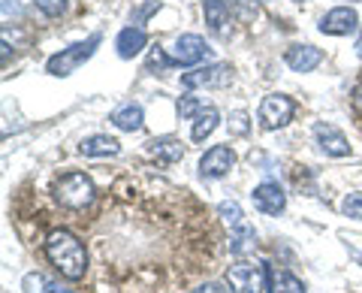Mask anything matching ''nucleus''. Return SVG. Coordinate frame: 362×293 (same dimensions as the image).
I'll return each instance as SVG.
<instances>
[{
	"label": "nucleus",
	"instance_id": "19",
	"mask_svg": "<svg viewBox=\"0 0 362 293\" xmlns=\"http://www.w3.org/2000/svg\"><path fill=\"white\" fill-rule=\"evenodd\" d=\"M269 293H305V285L299 278H293L290 272L272 269L269 272Z\"/></svg>",
	"mask_w": 362,
	"mask_h": 293
},
{
	"label": "nucleus",
	"instance_id": "3",
	"mask_svg": "<svg viewBox=\"0 0 362 293\" xmlns=\"http://www.w3.org/2000/svg\"><path fill=\"white\" fill-rule=\"evenodd\" d=\"M100 33H90V37L85 40V42H76V46H66V49H61L58 54H52L49 58V64H45V70H49L52 76H70V73H76L78 67H82L90 54L97 52V46H100Z\"/></svg>",
	"mask_w": 362,
	"mask_h": 293
},
{
	"label": "nucleus",
	"instance_id": "10",
	"mask_svg": "<svg viewBox=\"0 0 362 293\" xmlns=\"http://www.w3.org/2000/svg\"><path fill=\"white\" fill-rule=\"evenodd\" d=\"M202 13H206V25L211 33H218L223 40L233 33V9L226 0H202Z\"/></svg>",
	"mask_w": 362,
	"mask_h": 293
},
{
	"label": "nucleus",
	"instance_id": "4",
	"mask_svg": "<svg viewBox=\"0 0 362 293\" xmlns=\"http://www.w3.org/2000/svg\"><path fill=\"white\" fill-rule=\"evenodd\" d=\"M266 266L257 260H239L226 269V281H230L233 293H266Z\"/></svg>",
	"mask_w": 362,
	"mask_h": 293
},
{
	"label": "nucleus",
	"instance_id": "24",
	"mask_svg": "<svg viewBox=\"0 0 362 293\" xmlns=\"http://www.w3.org/2000/svg\"><path fill=\"white\" fill-rule=\"evenodd\" d=\"M202 109H206V103H202L199 97H181L178 100V115L181 118H197Z\"/></svg>",
	"mask_w": 362,
	"mask_h": 293
},
{
	"label": "nucleus",
	"instance_id": "27",
	"mask_svg": "<svg viewBox=\"0 0 362 293\" xmlns=\"http://www.w3.org/2000/svg\"><path fill=\"white\" fill-rule=\"evenodd\" d=\"M33 4H37L40 13L49 16V18L64 16V9H66V0H33Z\"/></svg>",
	"mask_w": 362,
	"mask_h": 293
},
{
	"label": "nucleus",
	"instance_id": "25",
	"mask_svg": "<svg viewBox=\"0 0 362 293\" xmlns=\"http://www.w3.org/2000/svg\"><path fill=\"white\" fill-rule=\"evenodd\" d=\"M341 212L347 218H356L362 221V190H356V194H347L344 202H341Z\"/></svg>",
	"mask_w": 362,
	"mask_h": 293
},
{
	"label": "nucleus",
	"instance_id": "21",
	"mask_svg": "<svg viewBox=\"0 0 362 293\" xmlns=\"http://www.w3.org/2000/svg\"><path fill=\"white\" fill-rule=\"evenodd\" d=\"M218 215L230 224L233 230H239V227H245V215H242V206L235 200H226V202H221L218 206Z\"/></svg>",
	"mask_w": 362,
	"mask_h": 293
},
{
	"label": "nucleus",
	"instance_id": "17",
	"mask_svg": "<svg viewBox=\"0 0 362 293\" xmlns=\"http://www.w3.org/2000/svg\"><path fill=\"white\" fill-rule=\"evenodd\" d=\"M118 151H121L118 139L103 137V133H97V137H88V139L82 142V154H85V157H115Z\"/></svg>",
	"mask_w": 362,
	"mask_h": 293
},
{
	"label": "nucleus",
	"instance_id": "22",
	"mask_svg": "<svg viewBox=\"0 0 362 293\" xmlns=\"http://www.w3.org/2000/svg\"><path fill=\"white\" fill-rule=\"evenodd\" d=\"M230 9L235 13V18H242V21H254L259 16L257 0H230Z\"/></svg>",
	"mask_w": 362,
	"mask_h": 293
},
{
	"label": "nucleus",
	"instance_id": "15",
	"mask_svg": "<svg viewBox=\"0 0 362 293\" xmlns=\"http://www.w3.org/2000/svg\"><path fill=\"white\" fill-rule=\"evenodd\" d=\"M148 154L157 157V161H163V163H175L185 157V145H181L178 139L173 137H163V139H151L148 142Z\"/></svg>",
	"mask_w": 362,
	"mask_h": 293
},
{
	"label": "nucleus",
	"instance_id": "16",
	"mask_svg": "<svg viewBox=\"0 0 362 293\" xmlns=\"http://www.w3.org/2000/svg\"><path fill=\"white\" fill-rule=\"evenodd\" d=\"M142 106L139 103H127V106H121V109H115L112 112V124H115L118 130H127V133H133V130H142Z\"/></svg>",
	"mask_w": 362,
	"mask_h": 293
},
{
	"label": "nucleus",
	"instance_id": "34",
	"mask_svg": "<svg viewBox=\"0 0 362 293\" xmlns=\"http://www.w3.org/2000/svg\"><path fill=\"white\" fill-rule=\"evenodd\" d=\"M299 4H302V0H299Z\"/></svg>",
	"mask_w": 362,
	"mask_h": 293
},
{
	"label": "nucleus",
	"instance_id": "8",
	"mask_svg": "<svg viewBox=\"0 0 362 293\" xmlns=\"http://www.w3.org/2000/svg\"><path fill=\"white\" fill-rule=\"evenodd\" d=\"M211 54V49L206 46V40L197 37V33H181V37L175 40V46H173V58L175 64H199V61H206Z\"/></svg>",
	"mask_w": 362,
	"mask_h": 293
},
{
	"label": "nucleus",
	"instance_id": "26",
	"mask_svg": "<svg viewBox=\"0 0 362 293\" xmlns=\"http://www.w3.org/2000/svg\"><path fill=\"white\" fill-rule=\"evenodd\" d=\"M21 290L25 293H49V281H45L40 272H28L25 281H21Z\"/></svg>",
	"mask_w": 362,
	"mask_h": 293
},
{
	"label": "nucleus",
	"instance_id": "28",
	"mask_svg": "<svg viewBox=\"0 0 362 293\" xmlns=\"http://www.w3.org/2000/svg\"><path fill=\"white\" fill-rule=\"evenodd\" d=\"M341 239H344V245L350 248V254H354L356 260L362 263V233H347V230H341Z\"/></svg>",
	"mask_w": 362,
	"mask_h": 293
},
{
	"label": "nucleus",
	"instance_id": "30",
	"mask_svg": "<svg viewBox=\"0 0 362 293\" xmlns=\"http://www.w3.org/2000/svg\"><path fill=\"white\" fill-rule=\"evenodd\" d=\"M350 100H354V109L362 115V85H356V88H354V97H350Z\"/></svg>",
	"mask_w": 362,
	"mask_h": 293
},
{
	"label": "nucleus",
	"instance_id": "9",
	"mask_svg": "<svg viewBox=\"0 0 362 293\" xmlns=\"http://www.w3.org/2000/svg\"><path fill=\"white\" fill-rule=\"evenodd\" d=\"M233 163H235L233 149H226V145H214V149H209L206 154H202L199 173H202V178H223L226 173L233 170Z\"/></svg>",
	"mask_w": 362,
	"mask_h": 293
},
{
	"label": "nucleus",
	"instance_id": "12",
	"mask_svg": "<svg viewBox=\"0 0 362 293\" xmlns=\"http://www.w3.org/2000/svg\"><path fill=\"white\" fill-rule=\"evenodd\" d=\"M314 137L320 142V149L332 157H347L350 154V145H347V137L332 124H317L314 127Z\"/></svg>",
	"mask_w": 362,
	"mask_h": 293
},
{
	"label": "nucleus",
	"instance_id": "2",
	"mask_svg": "<svg viewBox=\"0 0 362 293\" xmlns=\"http://www.w3.org/2000/svg\"><path fill=\"white\" fill-rule=\"evenodd\" d=\"M54 197H58V202L64 209L82 212L94 202L97 190H94V182H90L85 173H66L58 178V185H54Z\"/></svg>",
	"mask_w": 362,
	"mask_h": 293
},
{
	"label": "nucleus",
	"instance_id": "20",
	"mask_svg": "<svg viewBox=\"0 0 362 293\" xmlns=\"http://www.w3.org/2000/svg\"><path fill=\"white\" fill-rule=\"evenodd\" d=\"M257 245V233H254V227H239V230H233V239H230V251L235 254V257H242V254H247L251 248Z\"/></svg>",
	"mask_w": 362,
	"mask_h": 293
},
{
	"label": "nucleus",
	"instance_id": "18",
	"mask_svg": "<svg viewBox=\"0 0 362 293\" xmlns=\"http://www.w3.org/2000/svg\"><path fill=\"white\" fill-rule=\"evenodd\" d=\"M218 121H221V115H218V109L214 106H206L197 115V121H194V130H190V137H194L197 142H202L206 137H211L214 133V127H218Z\"/></svg>",
	"mask_w": 362,
	"mask_h": 293
},
{
	"label": "nucleus",
	"instance_id": "29",
	"mask_svg": "<svg viewBox=\"0 0 362 293\" xmlns=\"http://www.w3.org/2000/svg\"><path fill=\"white\" fill-rule=\"evenodd\" d=\"M173 64H175V58H166L160 49H151V54H148V67H160V70H166V67H173Z\"/></svg>",
	"mask_w": 362,
	"mask_h": 293
},
{
	"label": "nucleus",
	"instance_id": "14",
	"mask_svg": "<svg viewBox=\"0 0 362 293\" xmlns=\"http://www.w3.org/2000/svg\"><path fill=\"white\" fill-rule=\"evenodd\" d=\"M145 46H148V33H145L142 28H124L121 33H118V40H115V49H118V54L124 61H130V58H136Z\"/></svg>",
	"mask_w": 362,
	"mask_h": 293
},
{
	"label": "nucleus",
	"instance_id": "32",
	"mask_svg": "<svg viewBox=\"0 0 362 293\" xmlns=\"http://www.w3.org/2000/svg\"><path fill=\"white\" fill-rule=\"evenodd\" d=\"M49 293H70V290L61 287V285H49Z\"/></svg>",
	"mask_w": 362,
	"mask_h": 293
},
{
	"label": "nucleus",
	"instance_id": "33",
	"mask_svg": "<svg viewBox=\"0 0 362 293\" xmlns=\"http://www.w3.org/2000/svg\"><path fill=\"white\" fill-rule=\"evenodd\" d=\"M356 54H359V58H362V37H359V42H356Z\"/></svg>",
	"mask_w": 362,
	"mask_h": 293
},
{
	"label": "nucleus",
	"instance_id": "5",
	"mask_svg": "<svg viewBox=\"0 0 362 293\" xmlns=\"http://www.w3.org/2000/svg\"><path fill=\"white\" fill-rule=\"evenodd\" d=\"M230 79H233L230 64H209L181 76V88H187V91L190 88H223L230 85Z\"/></svg>",
	"mask_w": 362,
	"mask_h": 293
},
{
	"label": "nucleus",
	"instance_id": "6",
	"mask_svg": "<svg viewBox=\"0 0 362 293\" xmlns=\"http://www.w3.org/2000/svg\"><path fill=\"white\" fill-rule=\"evenodd\" d=\"M293 100L284 97V94H269L263 97V103H259V121H263L266 130H278L284 127V124L293 118Z\"/></svg>",
	"mask_w": 362,
	"mask_h": 293
},
{
	"label": "nucleus",
	"instance_id": "11",
	"mask_svg": "<svg viewBox=\"0 0 362 293\" xmlns=\"http://www.w3.org/2000/svg\"><path fill=\"white\" fill-rule=\"evenodd\" d=\"M254 206L259 212H266V215H278V212H284L287 197H284V190L278 188V182H263L254 188Z\"/></svg>",
	"mask_w": 362,
	"mask_h": 293
},
{
	"label": "nucleus",
	"instance_id": "1",
	"mask_svg": "<svg viewBox=\"0 0 362 293\" xmlns=\"http://www.w3.org/2000/svg\"><path fill=\"white\" fill-rule=\"evenodd\" d=\"M45 257L70 281L85 278V272H88V251L70 230H52L45 236Z\"/></svg>",
	"mask_w": 362,
	"mask_h": 293
},
{
	"label": "nucleus",
	"instance_id": "13",
	"mask_svg": "<svg viewBox=\"0 0 362 293\" xmlns=\"http://www.w3.org/2000/svg\"><path fill=\"white\" fill-rule=\"evenodd\" d=\"M284 61H287L290 70H296V73H311L314 67H320L323 52L314 49V46H293V49H287Z\"/></svg>",
	"mask_w": 362,
	"mask_h": 293
},
{
	"label": "nucleus",
	"instance_id": "23",
	"mask_svg": "<svg viewBox=\"0 0 362 293\" xmlns=\"http://www.w3.org/2000/svg\"><path fill=\"white\" fill-rule=\"evenodd\" d=\"M226 127H230L233 137H245V133L251 130V118H247V112L235 109V112H230V121H226Z\"/></svg>",
	"mask_w": 362,
	"mask_h": 293
},
{
	"label": "nucleus",
	"instance_id": "31",
	"mask_svg": "<svg viewBox=\"0 0 362 293\" xmlns=\"http://www.w3.org/2000/svg\"><path fill=\"white\" fill-rule=\"evenodd\" d=\"M190 293H226L221 285H202V287H197V290H190Z\"/></svg>",
	"mask_w": 362,
	"mask_h": 293
},
{
	"label": "nucleus",
	"instance_id": "7",
	"mask_svg": "<svg viewBox=\"0 0 362 293\" xmlns=\"http://www.w3.org/2000/svg\"><path fill=\"white\" fill-rule=\"evenodd\" d=\"M359 28V16L354 6H335L320 18V30L329 33V37H347Z\"/></svg>",
	"mask_w": 362,
	"mask_h": 293
}]
</instances>
